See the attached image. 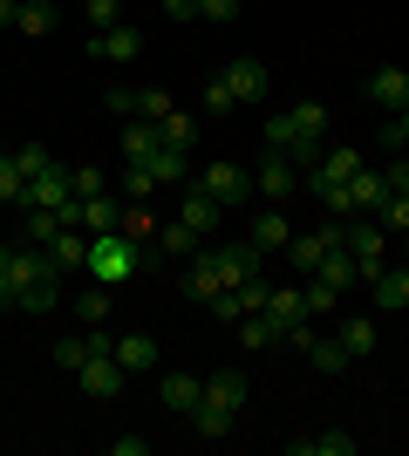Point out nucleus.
Masks as SVG:
<instances>
[{
	"instance_id": "f257e3e1",
	"label": "nucleus",
	"mask_w": 409,
	"mask_h": 456,
	"mask_svg": "<svg viewBox=\"0 0 409 456\" xmlns=\"http://www.w3.org/2000/svg\"><path fill=\"white\" fill-rule=\"evenodd\" d=\"M157 266H164L157 239L143 246V239H130V232H89V259H82V273H96V286H123V280L157 273Z\"/></svg>"
},
{
	"instance_id": "f03ea898",
	"label": "nucleus",
	"mask_w": 409,
	"mask_h": 456,
	"mask_svg": "<svg viewBox=\"0 0 409 456\" xmlns=\"http://www.w3.org/2000/svg\"><path fill=\"white\" fill-rule=\"evenodd\" d=\"M266 151H287L300 171H314L321 151H328V110L321 102H293V110L266 116Z\"/></svg>"
},
{
	"instance_id": "7ed1b4c3",
	"label": "nucleus",
	"mask_w": 409,
	"mask_h": 456,
	"mask_svg": "<svg viewBox=\"0 0 409 456\" xmlns=\"http://www.w3.org/2000/svg\"><path fill=\"white\" fill-rule=\"evenodd\" d=\"M192 259H198V266H212L218 286H246V280L266 273V252H259L253 239H239V246H205V252H192Z\"/></svg>"
},
{
	"instance_id": "20e7f679",
	"label": "nucleus",
	"mask_w": 409,
	"mask_h": 456,
	"mask_svg": "<svg viewBox=\"0 0 409 456\" xmlns=\"http://www.w3.org/2000/svg\"><path fill=\"white\" fill-rule=\"evenodd\" d=\"M341 246L355 252L362 280H375V273H382V259H389V232H382V225H355V218H341Z\"/></svg>"
},
{
	"instance_id": "39448f33",
	"label": "nucleus",
	"mask_w": 409,
	"mask_h": 456,
	"mask_svg": "<svg viewBox=\"0 0 409 456\" xmlns=\"http://www.w3.org/2000/svg\"><path fill=\"white\" fill-rule=\"evenodd\" d=\"M76 198V177H69V164H48L41 177H28V191H20V211H55Z\"/></svg>"
},
{
	"instance_id": "423d86ee",
	"label": "nucleus",
	"mask_w": 409,
	"mask_h": 456,
	"mask_svg": "<svg viewBox=\"0 0 409 456\" xmlns=\"http://www.w3.org/2000/svg\"><path fill=\"white\" fill-rule=\"evenodd\" d=\"M334 246H341V218H328L321 232H293V239H287V259H293V273H314Z\"/></svg>"
},
{
	"instance_id": "0eeeda50",
	"label": "nucleus",
	"mask_w": 409,
	"mask_h": 456,
	"mask_svg": "<svg viewBox=\"0 0 409 456\" xmlns=\"http://www.w3.org/2000/svg\"><path fill=\"white\" fill-rule=\"evenodd\" d=\"M198 184L212 191V198H218L225 211H239L246 198H253V177L239 171V164H205V171H198Z\"/></svg>"
},
{
	"instance_id": "6e6552de",
	"label": "nucleus",
	"mask_w": 409,
	"mask_h": 456,
	"mask_svg": "<svg viewBox=\"0 0 409 456\" xmlns=\"http://www.w3.org/2000/svg\"><path fill=\"white\" fill-rule=\"evenodd\" d=\"M259 191H266L273 205H287L293 191H300V164H293L287 151H266L259 157Z\"/></svg>"
},
{
	"instance_id": "1a4fd4ad",
	"label": "nucleus",
	"mask_w": 409,
	"mask_h": 456,
	"mask_svg": "<svg viewBox=\"0 0 409 456\" xmlns=\"http://www.w3.org/2000/svg\"><path fill=\"white\" fill-rule=\"evenodd\" d=\"M89 55H102V61H136V55H143V35H136L130 20L96 28V35H89Z\"/></svg>"
},
{
	"instance_id": "9d476101",
	"label": "nucleus",
	"mask_w": 409,
	"mask_h": 456,
	"mask_svg": "<svg viewBox=\"0 0 409 456\" xmlns=\"http://www.w3.org/2000/svg\"><path fill=\"white\" fill-rule=\"evenodd\" d=\"M369 110H389V116L409 110V69H375L369 76Z\"/></svg>"
},
{
	"instance_id": "9b49d317",
	"label": "nucleus",
	"mask_w": 409,
	"mask_h": 456,
	"mask_svg": "<svg viewBox=\"0 0 409 456\" xmlns=\"http://www.w3.org/2000/svg\"><path fill=\"white\" fill-rule=\"evenodd\" d=\"M177 218H184V225H192V232H198V239H205V232H212V225H218V218H225V205H218L212 191L198 184V171H192V184H184V211H177Z\"/></svg>"
},
{
	"instance_id": "f8f14e48",
	"label": "nucleus",
	"mask_w": 409,
	"mask_h": 456,
	"mask_svg": "<svg viewBox=\"0 0 409 456\" xmlns=\"http://www.w3.org/2000/svg\"><path fill=\"white\" fill-rule=\"evenodd\" d=\"M55 306H61V280H55V273H48V280H28L14 293V314H35V321H48Z\"/></svg>"
},
{
	"instance_id": "ddd939ff",
	"label": "nucleus",
	"mask_w": 409,
	"mask_h": 456,
	"mask_svg": "<svg viewBox=\"0 0 409 456\" xmlns=\"http://www.w3.org/2000/svg\"><path fill=\"white\" fill-rule=\"evenodd\" d=\"M225 82H233L239 102H266V69H259L253 55H233V61H225Z\"/></svg>"
},
{
	"instance_id": "4468645a",
	"label": "nucleus",
	"mask_w": 409,
	"mask_h": 456,
	"mask_svg": "<svg viewBox=\"0 0 409 456\" xmlns=\"http://www.w3.org/2000/svg\"><path fill=\"white\" fill-rule=\"evenodd\" d=\"M82 259H89V232H82V225H61L55 246H48V266H55V273H76Z\"/></svg>"
},
{
	"instance_id": "2eb2a0df",
	"label": "nucleus",
	"mask_w": 409,
	"mask_h": 456,
	"mask_svg": "<svg viewBox=\"0 0 409 456\" xmlns=\"http://www.w3.org/2000/svg\"><path fill=\"white\" fill-rule=\"evenodd\" d=\"M117 362H123V375H151V368H157V341H151V334H117Z\"/></svg>"
},
{
	"instance_id": "dca6fc26",
	"label": "nucleus",
	"mask_w": 409,
	"mask_h": 456,
	"mask_svg": "<svg viewBox=\"0 0 409 456\" xmlns=\"http://www.w3.org/2000/svg\"><path fill=\"white\" fill-rule=\"evenodd\" d=\"M369 293H375V306H382V314H403V306H409V259H403V273L382 266V273L369 280Z\"/></svg>"
},
{
	"instance_id": "f3484780",
	"label": "nucleus",
	"mask_w": 409,
	"mask_h": 456,
	"mask_svg": "<svg viewBox=\"0 0 409 456\" xmlns=\"http://www.w3.org/2000/svg\"><path fill=\"white\" fill-rule=\"evenodd\" d=\"M205 402H218V409H246V375L239 368H218V375H205Z\"/></svg>"
},
{
	"instance_id": "a211bd4d",
	"label": "nucleus",
	"mask_w": 409,
	"mask_h": 456,
	"mask_svg": "<svg viewBox=\"0 0 409 456\" xmlns=\"http://www.w3.org/2000/svg\"><path fill=\"white\" fill-rule=\"evenodd\" d=\"M266 314L280 321V341H287V327L307 321V300H300V286H273V293H266Z\"/></svg>"
},
{
	"instance_id": "6ab92c4d",
	"label": "nucleus",
	"mask_w": 409,
	"mask_h": 456,
	"mask_svg": "<svg viewBox=\"0 0 409 456\" xmlns=\"http://www.w3.org/2000/svg\"><path fill=\"white\" fill-rule=\"evenodd\" d=\"M287 450L293 456H355V436L348 429H321V436H293Z\"/></svg>"
},
{
	"instance_id": "aec40b11",
	"label": "nucleus",
	"mask_w": 409,
	"mask_h": 456,
	"mask_svg": "<svg viewBox=\"0 0 409 456\" xmlns=\"http://www.w3.org/2000/svg\"><path fill=\"white\" fill-rule=\"evenodd\" d=\"M157 388H164V409H171V416H192L198 395H205V381H198V375H164Z\"/></svg>"
},
{
	"instance_id": "412c9836",
	"label": "nucleus",
	"mask_w": 409,
	"mask_h": 456,
	"mask_svg": "<svg viewBox=\"0 0 409 456\" xmlns=\"http://www.w3.org/2000/svg\"><path fill=\"white\" fill-rule=\"evenodd\" d=\"M287 239H293V225H287V211H280V205L253 218V246L259 252H287Z\"/></svg>"
},
{
	"instance_id": "4be33fe9",
	"label": "nucleus",
	"mask_w": 409,
	"mask_h": 456,
	"mask_svg": "<svg viewBox=\"0 0 409 456\" xmlns=\"http://www.w3.org/2000/svg\"><path fill=\"white\" fill-rule=\"evenodd\" d=\"M382 198H389L382 171H369V164H362V171L348 177V205H355V211H369V218H375V205H382Z\"/></svg>"
},
{
	"instance_id": "5701e85b",
	"label": "nucleus",
	"mask_w": 409,
	"mask_h": 456,
	"mask_svg": "<svg viewBox=\"0 0 409 456\" xmlns=\"http://www.w3.org/2000/svg\"><path fill=\"white\" fill-rule=\"evenodd\" d=\"M157 143H164V136H157V123H143V116H130V123H123V157H130V164H151Z\"/></svg>"
},
{
	"instance_id": "b1692460",
	"label": "nucleus",
	"mask_w": 409,
	"mask_h": 456,
	"mask_svg": "<svg viewBox=\"0 0 409 456\" xmlns=\"http://www.w3.org/2000/svg\"><path fill=\"white\" fill-rule=\"evenodd\" d=\"M157 252H164V259H192V252H198V232L184 225V218H164V225H157Z\"/></svg>"
},
{
	"instance_id": "393cba45",
	"label": "nucleus",
	"mask_w": 409,
	"mask_h": 456,
	"mask_svg": "<svg viewBox=\"0 0 409 456\" xmlns=\"http://www.w3.org/2000/svg\"><path fill=\"white\" fill-rule=\"evenodd\" d=\"M314 280H328V286H341V293H348V286L362 280V266H355V252H348V246H334L328 259L314 266Z\"/></svg>"
},
{
	"instance_id": "a878e982",
	"label": "nucleus",
	"mask_w": 409,
	"mask_h": 456,
	"mask_svg": "<svg viewBox=\"0 0 409 456\" xmlns=\"http://www.w3.org/2000/svg\"><path fill=\"white\" fill-rule=\"evenodd\" d=\"M300 300H307V321H334V314H341V286L307 280V286H300Z\"/></svg>"
},
{
	"instance_id": "bb28decb",
	"label": "nucleus",
	"mask_w": 409,
	"mask_h": 456,
	"mask_svg": "<svg viewBox=\"0 0 409 456\" xmlns=\"http://www.w3.org/2000/svg\"><path fill=\"white\" fill-rule=\"evenodd\" d=\"M177 293L205 306V300H212V293H225V286H218V273H212V266H198V259H192V266L177 273Z\"/></svg>"
},
{
	"instance_id": "cd10ccee",
	"label": "nucleus",
	"mask_w": 409,
	"mask_h": 456,
	"mask_svg": "<svg viewBox=\"0 0 409 456\" xmlns=\"http://www.w3.org/2000/svg\"><path fill=\"white\" fill-rule=\"evenodd\" d=\"M55 20H61V14H55V0H20V20H14V28L41 41V35H55Z\"/></svg>"
},
{
	"instance_id": "c85d7f7f",
	"label": "nucleus",
	"mask_w": 409,
	"mask_h": 456,
	"mask_svg": "<svg viewBox=\"0 0 409 456\" xmlns=\"http://www.w3.org/2000/svg\"><path fill=\"white\" fill-rule=\"evenodd\" d=\"M233 409H218V402H205V395H198V409H192V429H198V436H233Z\"/></svg>"
},
{
	"instance_id": "c756f323",
	"label": "nucleus",
	"mask_w": 409,
	"mask_h": 456,
	"mask_svg": "<svg viewBox=\"0 0 409 456\" xmlns=\"http://www.w3.org/2000/svg\"><path fill=\"white\" fill-rule=\"evenodd\" d=\"M239 341L246 347H273L280 341V321H273L266 306H259V314H239Z\"/></svg>"
},
{
	"instance_id": "7c9ffc66",
	"label": "nucleus",
	"mask_w": 409,
	"mask_h": 456,
	"mask_svg": "<svg viewBox=\"0 0 409 456\" xmlns=\"http://www.w3.org/2000/svg\"><path fill=\"white\" fill-rule=\"evenodd\" d=\"M117 232H130V239H143V246H151V239H157V211H151V198H130Z\"/></svg>"
},
{
	"instance_id": "2f4dec72",
	"label": "nucleus",
	"mask_w": 409,
	"mask_h": 456,
	"mask_svg": "<svg viewBox=\"0 0 409 456\" xmlns=\"http://www.w3.org/2000/svg\"><path fill=\"white\" fill-rule=\"evenodd\" d=\"M55 232H61V211H28V218H20V239H28V246H55Z\"/></svg>"
},
{
	"instance_id": "473e14b6",
	"label": "nucleus",
	"mask_w": 409,
	"mask_h": 456,
	"mask_svg": "<svg viewBox=\"0 0 409 456\" xmlns=\"http://www.w3.org/2000/svg\"><path fill=\"white\" fill-rule=\"evenodd\" d=\"M307 362L321 368V375H341V368H348V347L334 341V334H314V347H307Z\"/></svg>"
},
{
	"instance_id": "72a5a7b5",
	"label": "nucleus",
	"mask_w": 409,
	"mask_h": 456,
	"mask_svg": "<svg viewBox=\"0 0 409 456\" xmlns=\"http://www.w3.org/2000/svg\"><path fill=\"white\" fill-rule=\"evenodd\" d=\"M157 136H164V143H171V151H192V143H198V116L171 110V116H164V123H157Z\"/></svg>"
},
{
	"instance_id": "f704fd0d",
	"label": "nucleus",
	"mask_w": 409,
	"mask_h": 456,
	"mask_svg": "<svg viewBox=\"0 0 409 456\" xmlns=\"http://www.w3.org/2000/svg\"><path fill=\"white\" fill-rule=\"evenodd\" d=\"M334 341L348 347V362H362V354H375V327L369 321H341V327H334Z\"/></svg>"
},
{
	"instance_id": "c9c22d12",
	"label": "nucleus",
	"mask_w": 409,
	"mask_h": 456,
	"mask_svg": "<svg viewBox=\"0 0 409 456\" xmlns=\"http://www.w3.org/2000/svg\"><path fill=\"white\" fill-rule=\"evenodd\" d=\"M76 321L82 327H102V321H110V286H89V293H82V300H76Z\"/></svg>"
},
{
	"instance_id": "e433bc0d",
	"label": "nucleus",
	"mask_w": 409,
	"mask_h": 456,
	"mask_svg": "<svg viewBox=\"0 0 409 456\" xmlns=\"http://www.w3.org/2000/svg\"><path fill=\"white\" fill-rule=\"evenodd\" d=\"M82 362H89V334H61V341H55V368H61V375H76Z\"/></svg>"
},
{
	"instance_id": "4c0bfd02",
	"label": "nucleus",
	"mask_w": 409,
	"mask_h": 456,
	"mask_svg": "<svg viewBox=\"0 0 409 456\" xmlns=\"http://www.w3.org/2000/svg\"><path fill=\"white\" fill-rule=\"evenodd\" d=\"M20 191H28L20 164H14V157H0V205H14V211H20Z\"/></svg>"
},
{
	"instance_id": "58836bf2",
	"label": "nucleus",
	"mask_w": 409,
	"mask_h": 456,
	"mask_svg": "<svg viewBox=\"0 0 409 456\" xmlns=\"http://www.w3.org/2000/svg\"><path fill=\"white\" fill-rule=\"evenodd\" d=\"M171 110H177V102H171L164 89H136V116H143V123H164Z\"/></svg>"
},
{
	"instance_id": "ea45409f",
	"label": "nucleus",
	"mask_w": 409,
	"mask_h": 456,
	"mask_svg": "<svg viewBox=\"0 0 409 456\" xmlns=\"http://www.w3.org/2000/svg\"><path fill=\"white\" fill-rule=\"evenodd\" d=\"M225 110H239V95H233L225 76H212V82H205V116H225Z\"/></svg>"
},
{
	"instance_id": "a19ab883",
	"label": "nucleus",
	"mask_w": 409,
	"mask_h": 456,
	"mask_svg": "<svg viewBox=\"0 0 409 456\" xmlns=\"http://www.w3.org/2000/svg\"><path fill=\"white\" fill-rule=\"evenodd\" d=\"M375 218H382V232H409V198H382V205H375Z\"/></svg>"
},
{
	"instance_id": "79ce46f5",
	"label": "nucleus",
	"mask_w": 409,
	"mask_h": 456,
	"mask_svg": "<svg viewBox=\"0 0 409 456\" xmlns=\"http://www.w3.org/2000/svg\"><path fill=\"white\" fill-rule=\"evenodd\" d=\"M7 157H14V164H20V177H41V171H48V164H55V157L41 151V143H20V151H7Z\"/></svg>"
},
{
	"instance_id": "37998d69",
	"label": "nucleus",
	"mask_w": 409,
	"mask_h": 456,
	"mask_svg": "<svg viewBox=\"0 0 409 456\" xmlns=\"http://www.w3.org/2000/svg\"><path fill=\"white\" fill-rule=\"evenodd\" d=\"M82 14H89V28H117V20H123V0H82Z\"/></svg>"
},
{
	"instance_id": "c03bdc74",
	"label": "nucleus",
	"mask_w": 409,
	"mask_h": 456,
	"mask_svg": "<svg viewBox=\"0 0 409 456\" xmlns=\"http://www.w3.org/2000/svg\"><path fill=\"white\" fill-rule=\"evenodd\" d=\"M123 191H130V198H151V191H157L151 164H130V171H123Z\"/></svg>"
},
{
	"instance_id": "a18cd8bd",
	"label": "nucleus",
	"mask_w": 409,
	"mask_h": 456,
	"mask_svg": "<svg viewBox=\"0 0 409 456\" xmlns=\"http://www.w3.org/2000/svg\"><path fill=\"white\" fill-rule=\"evenodd\" d=\"M382 151H409V110L382 123Z\"/></svg>"
},
{
	"instance_id": "49530a36",
	"label": "nucleus",
	"mask_w": 409,
	"mask_h": 456,
	"mask_svg": "<svg viewBox=\"0 0 409 456\" xmlns=\"http://www.w3.org/2000/svg\"><path fill=\"white\" fill-rule=\"evenodd\" d=\"M0 306L14 314V246H0Z\"/></svg>"
},
{
	"instance_id": "de8ad7c7",
	"label": "nucleus",
	"mask_w": 409,
	"mask_h": 456,
	"mask_svg": "<svg viewBox=\"0 0 409 456\" xmlns=\"http://www.w3.org/2000/svg\"><path fill=\"white\" fill-rule=\"evenodd\" d=\"M198 14L205 20H239V0H198Z\"/></svg>"
},
{
	"instance_id": "09e8293b",
	"label": "nucleus",
	"mask_w": 409,
	"mask_h": 456,
	"mask_svg": "<svg viewBox=\"0 0 409 456\" xmlns=\"http://www.w3.org/2000/svg\"><path fill=\"white\" fill-rule=\"evenodd\" d=\"M102 110H117V116H136V89H110V95H102Z\"/></svg>"
},
{
	"instance_id": "8fccbe9b",
	"label": "nucleus",
	"mask_w": 409,
	"mask_h": 456,
	"mask_svg": "<svg viewBox=\"0 0 409 456\" xmlns=\"http://www.w3.org/2000/svg\"><path fill=\"white\" fill-rule=\"evenodd\" d=\"M69 177H76V198H96V191H102V171H89V164H82V171H69Z\"/></svg>"
},
{
	"instance_id": "3c124183",
	"label": "nucleus",
	"mask_w": 409,
	"mask_h": 456,
	"mask_svg": "<svg viewBox=\"0 0 409 456\" xmlns=\"http://www.w3.org/2000/svg\"><path fill=\"white\" fill-rule=\"evenodd\" d=\"M382 184H389L396 198H409V164H389V171H382Z\"/></svg>"
},
{
	"instance_id": "603ef678",
	"label": "nucleus",
	"mask_w": 409,
	"mask_h": 456,
	"mask_svg": "<svg viewBox=\"0 0 409 456\" xmlns=\"http://www.w3.org/2000/svg\"><path fill=\"white\" fill-rule=\"evenodd\" d=\"M157 7H164L171 20H198V0H157Z\"/></svg>"
},
{
	"instance_id": "864d4df0",
	"label": "nucleus",
	"mask_w": 409,
	"mask_h": 456,
	"mask_svg": "<svg viewBox=\"0 0 409 456\" xmlns=\"http://www.w3.org/2000/svg\"><path fill=\"white\" fill-rule=\"evenodd\" d=\"M20 20V0H0V28H14Z\"/></svg>"
},
{
	"instance_id": "5fc2aeb1",
	"label": "nucleus",
	"mask_w": 409,
	"mask_h": 456,
	"mask_svg": "<svg viewBox=\"0 0 409 456\" xmlns=\"http://www.w3.org/2000/svg\"><path fill=\"white\" fill-rule=\"evenodd\" d=\"M7 151H14V143H7V136H0V157H7Z\"/></svg>"
},
{
	"instance_id": "6e6d98bb",
	"label": "nucleus",
	"mask_w": 409,
	"mask_h": 456,
	"mask_svg": "<svg viewBox=\"0 0 409 456\" xmlns=\"http://www.w3.org/2000/svg\"><path fill=\"white\" fill-rule=\"evenodd\" d=\"M403 259H409V232H403Z\"/></svg>"
}]
</instances>
